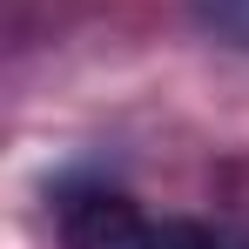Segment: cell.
Wrapping results in <instances>:
<instances>
[{"mask_svg":"<svg viewBox=\"0 0 249 249\" xmlns=\"http://www.w3.org/2000/svg\"><path fill=\"white\" fill-rule=\"evenodd\" d=\"M196 20H202L215 41L249 47V0H196Z\"/></svg>","mask_w":249,"mask_h":249,"instance_id":"2","label":"cell"},{"mask_svg":"<svg viewBox=\"0 0 249 249\" xmlns=\"http://www.w3.org/2000/svg\"><path fill=\"white\" fill-rule=\"evenodd\" d=\"M54 222L61 249H236L196 215H148L108 175H68L54 189Z\"/></svg>","mask_w":249,"mask_h":249,"instance_id":"1","label":"cell"}]
</instances>
